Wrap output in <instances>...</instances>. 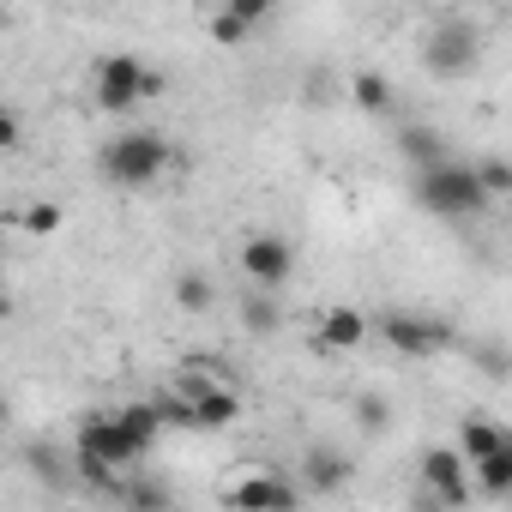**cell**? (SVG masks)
<instances>
[{
  "mask_svg": "<svg viewBox=\"0 0 512 512\" xmlns=\"http://www.w3.org/2000/svg\"><path fill=\"white\" fill-rule=\"evenodd\" d=\"M169 163H175L169 139L139 133V127L115 133V139L103 145V157H97V169H103V181H109V187H151V181H163V175H169Z\"/></svg>",
  "mask_w": 512,
  "mask_h": 512,
  "instance_id": "cell-1",
  "label": "cell"
},
{
  "mask_svg": "<svg viewBox=\"0 0 512 512\" xmlns=\"http://www.w3.org/2000/svg\"><path fill=\"white\" fill-rule=\"evenodd\" d=\"M416 199H422L434 217H482V211L494 205V199L482 193V181L470 175V163H452V157L416 169Z\"/></svg>",
  "mask_w": 512,
  "mask_h": 512,
  "instance_id": "cell-2",
  "label": "cell"
},
{
  "mask_svg": "<svg viewBox=\"0 0 512 512\" xmlns=\"http://www.w3.org/2000/svg\"><path fill=\"white\" fill-rule=\"evenodd\" d=\"M163 91V73L157 67H145L139 55H109V61H97V109L103 115H133L145 97H157Z\"/></svg>",
  "mask_w": 512,
  "mask_h": 512,
  "instance_id": "cell-3",
  "label": "cell"
},
{
  "mask_svg": "<svg viewBox=\"0 0 512 512\" xmlns=\"http://www.w3.org/2000/svg\"><path fill=\"white\" fill-rule=\"evenodd\" d=\"M374 326H380V338H386L398 356H416V362L452 350V326L434 320V314H404V308H398V314H380Z\"/></svg>",
  "mask_w": 512,
  "mask_h": 512,
  "instance_id": "cell-4",
  "label": "cell"
},
{
  "mask_svg": "<svg viewBox=\"0 0 512 512\" xmlns=\"http://www.w3.org/2000/svg\"><path fill=\"white\" fill-rule=\"evenodd\" d=\"M422 61H428V73H440V79H464V73L482 61V37H476L470 25L446 19V25H434V31H428Z\"/></svg>",
  "mask_w": 512,
  "mask_h": 512,
  "instance_id": "cell-5",
  "label": "cell"
},
{
  "mask_svg": "<svg viewBox=\"0 0 512 512\" xmlns=\"http://www.w3.org/2000/svg\"><path fill=\"white\" fill-rule=\"evenodd\" d=\"M73 458H97V464H115V470H133L145 458V446L115 422V410H97L85 428H79V452Z\"/></svg>",
  "mask_w": 512,
  "mask_h": 512,
  "instance_id": "cell-6",
  "label": "cell"
},
{
  "mask_svg": "<svg viewBox=\"0 0 512 512\" xmlns=\"http://www.w3.org/2000/svg\"><path fill=\"white\" fill-rule=\"evenodd\" d=\"M241 272H247L253 290H284V284L296 278V247H290L284 235H247Z\"/></svg>",
  "mask_w": 512,
  "mask_h": 512,
  "instance_id": "cell-7",
  "label": "cell"
},
{
  "mask_svg": "<svg viewBox=\"0 0 512 512\" xmlns=\"http://www.w3.org/2000/svg\"><path fill=\"white\" fill-rule=\"evenodd\" d=\"M223 500L229 506H247V512H290V506H302V488L290 476H278V470H260V476L235 482Z\"/></svg>",
  "mask_w": 512,
  "mask_h": 512,
  "instance_id": "cell-8",
  "label": "cell"
},
{
  "mask_svg": "<svg viewBox=\"0 0 512 512\" xmlns=\"http://www.w3.org/2000/svg\"><path fill=\"white\" fill-rule=\"evenodd\" d=\"M464 452L458 446H434V452H422V482L434 488V506H464L470 500V482H464Z\"/></svg>",
  "mask_w": 512,
  "mask_h": 512,
  "instance_id": "cell-9",
  "label": "cell"
},
{
  "mask_svg": "<svg viewBox=\"0 0 512 512\" xmlns=\"http://www.w3.org/2000/svg\"><path fill=\"white\" fill-rule=\"evenodd\" d=\"M326 350H356L362 338H368V314L362 308H332V314H320V332H314Z\"/></svg>",
  "mask_w": 512,
  "mask_h": 512,
  "instance_id": "cell-10",
  "label": "cell"
},
{
  "mask_svg": "<svg viewBox=\"0 0 512 512\" xmlns=\"http://www.w3.org/2000/svg\"><path fill=\"white\" fill-rule=\"evenodd\" d=\"M302 476H308V488H314V494H338V488L350 482V458H344V452H332V446H314V452L302 458Z\"/></svg>",
  "mask_w": 512,
  "mask_h": 512,
  "instance_id": "cell-11",
  "label": "cell"
},
{
  "mask_svg": "<svg viewBox=\"0 0 512 512\" xmlns=\"http://www.w3.org/2000/svg\"><path fill=\"white\" fill-rule=\"evenodd\" d=\"M470 470H476V482H482V494H488V500H506V494H512V440H506V446H494V452H482Z\"/></svg>",
  "mask_w": 512,
  "mask_h": 512,
  "instance_id": "cell-12",
  "label": "cell"
},
{
  "mask_svg": "<svg viewBox=\"0 0 512 512\" xmlns=\"http://www.w3.org/2000/svg\"><path fill=\"white\" fill-rule=\"evenodd\" d=\"M512 434L500 428V422H482V416H470L464 428H458V452H464V464H476L482 452H494V446H506Z\"/></svg>",
  "mask_w": 512,
  "mask_h": 512,
  "instance_id": "cell-13",
  "label": "cell"
},
{
  "mask_svg": "<svg viewBox=\"0 0 512 512\" xmlns=\"http://www.w3.org/2000/svg\"><path fill=\"white\" fill-rule=\"evenodd\" d=\"M115 422H121V428H127V434L145 446V452H151V446H157V434H163V416H157V404H121V410H115Z\"/></svg>",
  "mask_w": 512,
  "mask_h": 512,
  "instance_id": "cell-14",
  "label": "cell"
},
{
  "mask_svg": "<svg viewBox=\"0 0 512 512\" xmlns=\"http://www.w3.org/2000/svg\"><path fill=\"white\" fill-rule=\"evenodd\" d=\"M241 326H247L253 338H266V332H278V326H284V308H278L266 290H253V296L241 302Z\"/></svg>",
  "mask_w": 512,
  "mask_h": 512,
  "instance_id": "cell-15",
  "label": "cell"
},
{
  "mask_svg": "<svg viewBox=\"0 0 512 512\" xmlns=\"http://www.w3.org/2000/svg\"><path fill=\"white\" fill-rule=\"evenodd\" d=\"M350 103L368 109V115H386V109H392V85H386V73H356V79H350Z\"/></svg>",
  "mask_w": 512,
  "mask_h": 512,
  "instance_id": "cell-16",
  "label": "cell"
},
{
  "mask_svg": "<svg viewBox=\"0 0 512 512\" xmlns=\"http://www.w3.org/2000/svg\"><path fill=\"white\" fill-rule=\"evenodd\" d=\"M115 500H127V506H169V488H163V482H145V476H133V470H121Z\"/></svg>",
  "mask_w": 512,
  "mask_h": 512,
  "instance_id": "cell-17",
  "label": "cell"
},
{
  "mask_svg": "<svg viewBox=\"0 0 512 512\" xmlns=\"http://www.w3.org/2000/svg\"><path fill=\"white\" fill-rule=\"evenodd\" d=\"M398 151H404L416 169H428V163H440V157H446V151H440V139H434L428 127H404V133H398Z\"/></svg>",
  "mask_w": 512,
  "mask_h": 512,
  "instance_id": "cell-18",
  "label": "cell"
},
{
  "mask_svg": "<svg viewBox=\"0 0 512 512\" xmlns=\"http://www.w3.org/2000/svg\"><path fill=\"white\" fill-rule=\"evenodd\" d=\"M175 302H181L187 314H205V308H211V278H205V272H175Z\"/></svg>",
  "mask_w": 512,
  "mask_h": 512,
  "instance_id": "cell-19",
  "label": "cell"
},
{
  "mask_svg": "<svg viewBox=\"0 0 512 512\" xmlns=\"http://www.w3.org/2000/svg\"><path fill=\"white\" fill-rule=\"evenodd\" d=\"M470 175L482 181V193H488V199H500V193L512 187V169H506V157H482V163H470Z\"/></svg>",
  "mask_w": 512,
  "mask_h": 512,
  "instance_id": "cell-20",
  "label": "cell"
},
{
  "mask_svg": "<svg viewBox=\"0 0 512 512\" xmlns=\"http://www.w3.org/2000/svg\"><path fill=\"white\" fill-rule=\"evenodd\" d=\"M151 404H157L163 428H199V422H193V398H187V392H169V398H151Z\"/></svg>",
  "mask_w": 512,
  "mask_h": 512,
  "instance_id": "cell-21",
  "label": "cell"
},
{
  "mask_svg": "<svg viewBox=\"0 0 512 512\" xmlns=\"http://www.w3.org/2000/svg\"><path fill=\"white\" fill-rule=\"evenodd\" d=\"M19 223H25L31 235H55V229H61V205H49V199H43V205H25Z\"/></svg>",
  "mask_w": 512,
  "mask_h": 512,
  "instance_id": "cell-22",
  "label": "cell"
},
{
  "mask_svg": "<svg viewBox=\"0 0 512 512\" xmlns=\"http://www.w3.org/2000/svg\"><path fill=\"white\" fill-rule=\"evenodd\" d=\"M31 470L49 482V488H67V470H61V458H55V446H31Z\"/></svg>",
  "mask_w": 512,
  "mask_h": 512,
  "instance_id": "cell-23",
  "label": "cell"
},
{
  "mask_svg": "<svg viewBox=\"0 0 512 512\" xmlns=\"http://www.w3.org/2000/svg\"><path fill=\"white\" fill-rule=\"evenodd\" d=\"M211 37L235 49V43H247V37H253V25H247V19H235V13H217V19H211Z\"/></svg>",
  "mask_w": 512,
  "mask_h": 512,
  "instance_id": "cell-24",
  "label": "cell"
},
{
  "mask_svg": "<svg viewBox=\"0 0 512 512\" xmlns=\"http://www.w3.org/2000/svg\"><path fill=\"white\" fill-rule=\"evenodd\" d=\"M223 13H235V19H247V25H260V19L278 13V0H223Z\"/></svg>",
  "mask_w": 512,
  "mask_h": 512,
  "instance_id": "cell-25",
  "label": "cell"
},
{
  "mask_svg": "<svg viewBox=\"0 0 512 512\" xmlns=\"http://www.w3.org/2000/svg\"><path fill=\"white\" fill-rule=\"evenodd\" d=\"M356 416H362V428H374V434H380V428L392 422V410H386V398H362V404H356Z\"/></svg>",
  "mask_w": 512,
  "mask_h": 512,
  "instance_id": "cell-26",
  "label": "cell"
},
{
  "mask_svg": "<svg viewBox=\"0 0 512 512\" xmlns=\"http://www.w3.org/2000/svg\"><path fill=\"white\" fill-rule=\"evenodd\" d=\"M19 139H25V121H19L13 109H0V151H13Z\"/></svg>",
  "mask_w": 512,
  "mask_h": 512,
  "instance_id": "cell-27",
  "label": "cell"
},
{
  "mask_svg": "<svg viewBox=\"0 0 512 512\" xmlns=\"http://www.w3.org/2000/svg\"><path fill=\"white\" fill-rule=\"evenodd\" d=\"M0 320H13V296H0Z\"/></svg>",
  "mask_w": 512,
  "mask_h": 512,
  "instance_id": "cell-28",
  "label": "cell"
},
{
  "mask_svg": "<svg viewBox=\"0 0 512 512\" xmlns=\"http://www.w3.org/2000/svg\"><path fill=\"white\" fill-rule=\"evenodd\" d=\"M7 416H13V404H7V398H0V428H7Z\"/></svg>",
  "mask_w": 512,
  "mask_h": 512,
  "instance_id": "cell-29",
  "label": "cell"
},
{
  "mask_svg": "<svg viewBox=\"0 0 512 512\" xmlns=\"http://www.w3.org/2000/svg\"><path fill=\"white\" fill-rule=\"evenodd\" d=\"M0 25H7V19H0Z\"/></svg>",
  "mask_w": 512,
  "mask_h": 512,
  "instance_id": "cell-30",
  "label": "cell"
}]
</instances>
